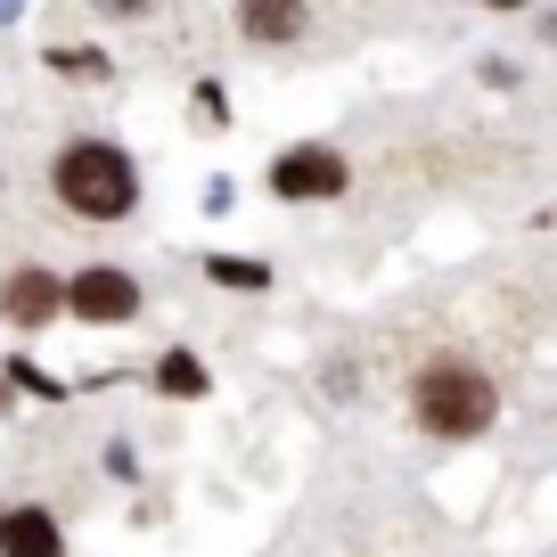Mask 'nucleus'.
Listing matches in <instances>:
<instances>
[{
	"label": "nucleus",
	"instance_id": "nucleus-3",
	"mask_svg": "<svg viewBox=\"0 0 557 557\" xmlns=\"http://www.w3.org/2000/svg\"><path fill=\"white\" fill-rule=\"evenodd\" d=\"M58 312L90 320V329H123V320H139V278L115 271V262H90V271L58 278Z\"/></svg>",
	"mask_w": 557,
	"mask_h": 557
},
{
	"label": "nucleus",
	"instance_id": "nucleus-1",
	"mask_svg": "<svg viewBox=\"0 0 557 557\" xmlns=\"http://www.w3.org/2000/svg\"><path fill=\"white\" fill-rule=\"evenodd\" d=\"M50 189L74 222H123L139 206V164L123 157L115 139H66L50 164Z\"/></svg>",
	"mask_w": 557,
	"mask_h": 557
},
{
	"label": "nucleus",
	"instance_id": "nucleus-6",
	"mask_svg": "<svg viewBox=\"0 0 557 557\" xmlns=\"http://www.w3.org/2000/svg\"><path fill=\"white\" fill-rule=\"evenodd\" d=\"M0 557H66V533L41 500L25 508H0Z\"/></svg>",
	"mask_w": 557,
	"mask_h": 557
},
{
	"label": "nucleus",
	"instance_id": "nucleus-9",
	"mask_svg": "<svg viewBox=\"0 0 557 557\" xmlns=\"http://www.w3.org/2000/svg\"><path fill=\"white\" fill-rule=\"evenodd\" d=\"M206 278H213V287H271V271H262V262H230V255H213Z\"/></svg>",
	"mask_w": 557,
	"mask_h": 557
},
{
	"label": "nucleus",
	"instance_id": "nucleus-8",
	"mask_svg": "<svg viewBox=\"0 0 557 557\" xmlns=\"http://www.w3.org/2000/svg\"><path fill=\"white\" fill-rule=\"evenodd\" d=\"M157 394L197 401V394H206V361H197V352H164V361H157Z\"/></svg>",
	"mask_w": 557,
	"mask_h": 557
},
{
	"label": "nucleus",
	"instance_id": "nucleus-10",
	"mask_svg": "<svg viewBox=\"0 0 557 557\" xmlns=\"http://www.w3.org/2000/svg\"><path fill=\"white\" fill-rule=\"evenodd\" d=\"M50 66L66 74V83H90V74H107V58H99V50H83V41H66V50H50Z\"/></svg>",
	"mask_w": 557,
	"mask_h": 557
},
{
	"label": "nucleus",
	"instance_id": "nucleus-4",
	"mask_svg": "<svg viewBox=\"0 0 557 557\" xmlns=\"http://www.w3.org/2000/svg\"><path fill=\"white\" fill-rule=\"evenodd\" d=\"M271 189L287 197V206H320V197H345L352 189V164L336 157V148H287V157L271 164Z\"/></svg>",
	"mask_w": 557,
	"mask_h": 557
},
{
	"label": "nucleus",
	"instance_id": "nucleus-7",
	"mask_svg": "<svg viewBox=\"0 0 557 557\" xmlns=\"http://www.w3.org/2000/svg\"><path fill=\"white\" fill-rule=\"evenodd\" d=\"M238 34L262 41V50H278V41L304 34V9H238Z\"/></svg>",
	"mask_w": 557,
	"mask_h": 557
},
{
	"label": "nucleus",
	"instance_id": "nucleus-2",
	"mask_svg": "<svg viewBox=\"0 0 557 557\" xmlns=\"http://www.w3.org/2000/svg\"><path fill=\"white\" fill-rule=\"evenodd\" d=\"M410 410H418V426H426V435L468 443V435H484L492 418H500V385H492L475 361H426V369H418Z\"/></svg>",
	"mask_w": 557,
	"mask_h": 557
},
{
	"label": "nucleus",
	"instance_id": "nucleus-11",
	"mask_svg": "<svg viewBox=\"0 0 557 557\" xmlns=\"http://www.w3.org/2000/svg\"><path fill=\"white\" fill-rule=\"evenodd\" d=\"M9 385H25V394H41V401H58V394H66V385H50L34 361H9Z\"/></svg>",
	"mask_w": 557,
	"mask_h": 557
},
{
	"label": "nucleus",
	"instance_id": "nucleus-5",
	"mask_svg": "<svg viewBox=\"0 0 557 557\" xmlns=\"http://www.w3.org/2000/svg\"><path fill=\"white\" fill-rule=\"evenodd\" d=\"M0 320H17V329H50L58 312V271H41V262H25V271L0 278Z\"/></svg>",
	"mask_w": 557,
	"mask_h": 557
}]
</instances>
